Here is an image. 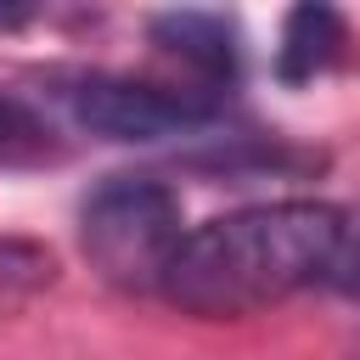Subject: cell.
<instances>
[{"label":"cell","instance_id":"1","mask_svg":"<svg viewBox=\"0 0 360 360\" xmlns=\"http://www.w3.org/2000/svg\"><path fill=\"white\" fill-rule=\"evenodd\" d=\"M360 225L321 197H276L186 231L163 298L197 321H242L332 281L354 259Z\"/></svg>","mask_w":360,"mask_h":360},{"label":"cell","instance_id":"2","mask_svg":"<svg viewBox=\"0 0 360 360\" xmlns=\"http://www.w3.org/2000/svg\"><path fill=\"white\" fill-rule=\"evenodd\" d=\"M186 242V208L158 174H107L79 202V248L118 292H163Z\"/></svg>","mask_w":360,"mask_h":360},{"label":"cell","instance_id":"3","mask_svg":"<svg viewBox=\"0 0 360 360\" xmlns=\"http://www.w3.org/2000/svg\"><path fill=\"white\" fill-rule=\"evenodd\" d=\"M51 101L68 112L73 129L118 146H163V141H191L219 129L225 96L208 90H180L135 73H107V68H73L51 79Z\"/></svg>","mask_w":360,"mask_h":360},{"label":"cell","instance_id":"4","mask_svg":"<svg viewBox=\"0 0 360 360\" xmlns=\"http://www.w3.org/2000/svg\"><path fill=\"white\" fill-rule=\"evenodd\" d=\"M146 34L152 45L180 62L197 90L208 96H225L236 79H242V28L236 17L225 11H202V6H174V11H152L146 17Z\"/></svg>","mask_w":360,"mask_h":360},{"label":"cell","instance_id":"5","mask_svg":"<svg viewBox=\"0 0 360 360\" xmlns=\"http://www.w3.org/2000/svg\"><path fill=\"white\" fill-rule=\"evenodd\" d=\"M349 51H354V34H349L338 6H321V0L292 6L281 17V34H276V79L281 84H309V79L343 68Z\"/></svg>","mask_w":360,"mask_h":360},{"label":"cell","instance_id":"6","mask_svg":"<svg viewBox=\"0 0 360 360\" xmlns=\"http://www.w3.org/2000/svg\"><path fill=\"white\" fill-rule=\"evenodd\" d=\"M62 152H68V146H62L56 124H51L34 101L0 90V169H45V163H56Z\"/></svg>","mask_w":360,"mask_h":360},{"label":"cell","instance_id":"7","mask_svg":"<svg viewBox=\"0 0 360 360\" xmlns=\"http://www.w3.org/2000/svg\"><path fill=\"white\" fill-rule=\"evenodd\" d=\"M56 281V253L28 236H0V315H17Z\"/></svg>","mask_w":360,"mask_h":360},{"label":"cell","instance_id":"8","mask_svg":"<svg viewBox=\"0 0 360 360\" xmlns=\"http://www.w3.org/2000/svg\"><path fill=\"white\" fill-rule=\"evenodd\" d=\"M34 17H39V6H0V28H22Z\"/></svg>","mask_w":360,"mask_h":360},{"label":"cell","instance_id":"9","mask_svg":"<svg viewBox=\"0 0 360 360\" xmlns=\"http://www.w3.org/2000/svg\"><path fill=\"white\" fill-rule=\"evenodd\" d=\"M354 287H360V281H354Z\"/></svg>","mask_w":360,"mask_h":360}]
</instances>
